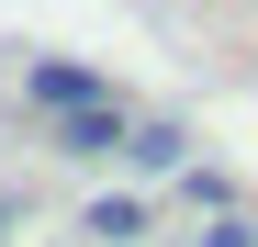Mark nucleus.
I'll list each match as a JSON object with an SVG mask.
<instances>
[{"label":"nucleus","instance_id":"nucleus-4","mask_svg":"<svg viewBox=\"0 0 258 247\" xmlns=\"http://www.w3.org/2000/svg\"><path fill=\"white\" fill-rule=\"evenodd\" d=\"M90 236H101V247H135V236H146V202H135V191H101V202H90Z\"/></svg>","mask_w":258,"mask_h":247},{"label":"nucleus","instance_id":"nucleus-5","mask_svg":"<svg viewBox=\"0 0 258 247\" xmlns=\"http://www.w3.org/2000/svg\"><path fill=\"white\" fill-rule=\"evenodd\" d=\"M191 247H258V236H247V214H213V225H202Z\"/></svg>","mask_w":258,"mask_h":247},{"label":"nucleus","instance_id":"nucleus-2","mask_svg":"<svg viewBox=\"0 0 258 247\" xmlns=\"http://www.w3.org/2000/svg\"><path fill=\"white\" fill-rule=\"evenodd\" d=\"M123 146H135V112L123 101H90V112L56 124V157H123Z\"/></svg>","mask_w":258,"mask_h":247},{"label":"nucleus","instance_id":"nucleus-6","mask_svg":"<svg viewBox=\"0 0 258 247\" xmlns=\"http://www.w3.org/2000/svg\"><path fill=\"white\" fill-rule=\"evenodd\" d=\"M12 225H23V202H0V247H12Z\"/></svg>","mask_w":258,"mask_h":247},{"label":"nucleus","instance_id":"nucleus-3","mask_svg":"<svg viewBox=\"0 0 258 247\" xmlns=\"http://www.w3.org/2000/svg\"><path fill=\"white\" fill-rule=\"evenodd\" d=\"M123 157H135L146 180H168V169H191V135H180L168 112H146V124H135V146H123Z\"/></svg>","mask_w":258,"mask_h":247},{"label":"nucleus","instance_id":"nucleus-1","mask_svg":"<svg viewBox=\"0 0 258 247\" xmlns=\"http://www.w3.org/2000/svg\"><path fill=\"white\" fill-rule=\"evenodd\" d=\"M23 90H34V112H45V124H68V112L112 101V90H101V79L79 68V56H34V79H23Z\"/></svg>","mask_w":258,"mask_h":247}]
</instances>
